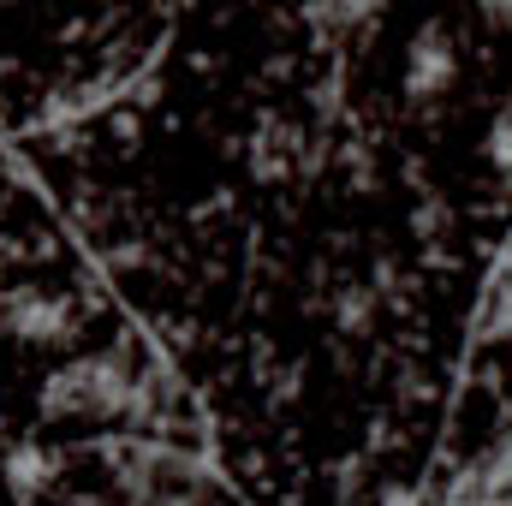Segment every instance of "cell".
<instances>
[{
    "label": "cell",
    "mask_w": 512,
    "mask_h": 506,
    "mask_svg": "<svg viewBox=\"0 0 512 506\" xmlns=\"http://www.w3.org/2000/svg\"><path fill=\"white\" fill-rule=\"evenodd\" d=\"M483 155H489V167H495V173H512V114H501V120L489 126Z\"/></svg>",
    "instance_id": "cell-5"
},
{
    "label": "cell",
    "mask_w": 512,
    "mask_h": 506,
    "mask_svg": "<svg viewBox=\"0 0 512 506\" xmlns=\"http://www.w3.org/2000/svg\"><path fill=\"white\" fill-rule=\"evenodd\" d=\"M340 322L364 334V328H370V292H352V298H340Z\"/></svg>",
    "instance_id": "cell-7"
},
{
    "label": "cell",
    "mask_w": 512,
    "mask_h": 506,
    "mask_svg": "<svg viewBox=\"0 0 512 506\" xmlns=\"http://www.w3.org/2000/svg\"><path fill=\"white\" fill-rule=\"evenodd\" d=\"M453 78H459L453 36H447L441 24L417 30V36H411V48H405V90H411V102H435V96H447V90H453Z\"/></svg>",
    "instance_id": "cell-2"
},
{
    "label": "cell",
    "mask_w": 512,
    "mask_h": 506,
    "mask_svg": "<svg viewBox=\"0 0 512 506\" xmlns=\"http://www.w3.org/2000/svg\"><path fill=\"white\" fill-rule=\"evenodd\" d=\"M382 506H423V495H417V489H387Z\"/></svg>",
    "instance_id": "cell-8"
},
{
    "label": "cell",
    "mask_w": 512,
    "mask_h": 506,
    "mask_svg": "<svg viewBox=\"0 0 512 506\" xmlns=\"http://www.w3.org/2000/svg\"><path fill=\"white\" fill-rule=\"evenodd\" d=\"M0 322L12 340H30V346H48L72 328V304L54 298V292H18V298H0Z\"/></svg>",
    "instance_id": "cell-3"
},
{
    "label": "cell",
    "mask_w": 512,
    "mask_h": 506,
    "mask_svg": "<svg viewBox=\"0 0 512 506\" xmlns=\"http://www.w3.org/2000/svg\"><path fill=\"white\" fill-rule=\"evenodd\" d=\"M507 483H512V441H501V453H489L477 465V483L471 489H507Z\"/></svg>",
    "instance_id": "cell-6"
},
{
    "label": "cell",
    "mask_w": 512,
    "mask_h": 506,
    "mask_svg": "<svg viewBox=\"0 0 512 506\" xmlns=\"http://www.w3.org/2000/svg\"><path fill=\"white\" fill-rule=\"evenodd\" d=\"M143 399V381L131 376L126 358L114 352H96V358H78L66 370L42 381V411L48 417H84V423H114L131 417Z\"/></svg>",
    "instance_id": "cell-1"
},
{
    "label": "cell",
    "mask_w": 512,
    "mask_h": 506,
    "mask_svg": "<svg viewBox=\"0 0 512 506\" xmlns=\"http://www.w3.org/2000/svg\"><path fill=\"white\" fill-rule=\"evenodd\" d=\"M48 471H54V459H48V447H36V441H18V447L6 453V489H12L18 501H30L36 489H48Z\"/></svg>",
    "instance_id": "cell-4"
}]
</instances>
